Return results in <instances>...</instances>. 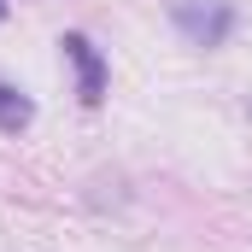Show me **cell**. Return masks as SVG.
I'll return each instance as SVG.
<instances>
[{
  "mask_svg": "<svg viewBox=\"0 0 252 252\" xmlns=\"http://www.w3.org/2000/svg\"><path fill=\"white\" fill-rule=\"evenodd\" d=\"M30 118H35V106H30V94H18L12 82H0V129H12V135H18V129L30 124Z\"/></svg>",
  "mask_w": 252,
  "mask_h": 252,
  "instance_id": "3957f363",
  "label": "cell"
},
{
  "mask_svg": "<svg viewBox=\"0 0 252 252\" xmlns=\"http://www.w3.org/2000/svg\"><path fill=\"white\" fill-rule=\"evenodd\" d=\"M0 24H6V0H0Z\"/></svg>",
  "mask_w": 252,
  "mask_h": 252,
  "instance_id": "277c9868",
  "label": "cell"
},
{
  "mask_svg": "<svg viewBox=\"0 0 252 252\" xmlns=\"http://www.w3.org/2000/svg\"><path fill=\"white\" fill-rule=\"evenodd\" d=\"M176 30L193 47H223L235 30V6L229 0H176Z\"/></svg>",
  "mask_w": 252,
  "mask_h": 252,
  "instance_id": "6da1fadb",
  "label": "cell"
},
{
  "mask_svg": "<svg viewBox=\"0 0 252 252\" xmlns=\"http://www.w3.org/2000/svg\"><path fill=\"white\" fill-rule=\"evenodd\" d=\"M59 47H64V59L76 64V94H82L88 106H100V100H106V59H100V47H94L88 35H76V30L64 35Z\"/></svg>",
  "mask_w": 252,
  "mask_h": 252,
  "instance_id": "7a4b0ae2",
  "label": "cell"
}]
</instances>
